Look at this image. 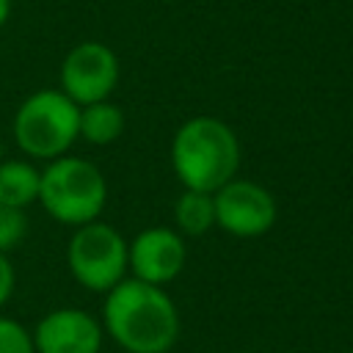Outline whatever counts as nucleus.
I'll return each instance as SVG.
<instances>
[{
  "mask_svg": "<svg viewBox=\"0 0 353 353\" xmlns=\"http://www.w3.org/2000/svg\"><path fill=\"white\" fill-rule=\"evenodd\" d=\"M80 108L55 88L33 91L22 99L14 113V141L17 146L36 160L63 157L72 143L80 138L77 132Z\"/></svg>",
  "mask_w": 353,
  "mask_h": 353,
  "instance_id": "obj_4",
  "label": "nucleus"
},
{
  "mask_svg": "<svg viewBox=\"0 0 353 353\" xmlns=\"http://www.w3.org/2000/svg\"><path fill=\"white\" fill-rule=\"evenodd\" d=\"M108 182L102 171L83 157L63 154L50 160L39 176V204L63 226H83L102 215Z\"/></svg>",
  "mask_w": 353,
  "mask_h": 353,
  "instance_id": "obj_3",
  "label": "nucleus"
},
{
  "mask_svg": "<svg viewBox=\"0 0 353 353\" xmlns=\"http://www.w3.org/2000/svg\"><path fill=\"white\" fill-rule=\"evenodd\" d=\"M28 234V218L25 210L0 204V254L14 251Z\"/></svg>",
  "mask_w": 353,
  "mask_h": 353,
  "instance_id": "obj_13",
  "label": "nucleus"
},
{
  "mask_svg": "<svg viewBox=\"0 0 353 353\" xmlns=\"http://www.w3.org/2000/svg\"><path fill=\"white\" fill-rule=\"evenodd\" d=\"M102 328L127 353H168L179 336V312L163 287L121 279L105 292Z\"/></svg>",
  "mask_w": 353,
  "mask_h": 353,
  "instance_id": "obj_1",
  "label": "nucleus"
},
{
  "mask_svg": "<svg viewBox=\"0 0 353 353\" xmlns=\"http://www.w3.org/2000/svg\"><path fill=\"white\" fill-rule=\"evenodd\" d=\"M39 176L41 171L28 160H0V204L25 210L39 201Z\"/></svg>",
  "mask_w": 353,
  "mask_h": 353,
  "instance_id": "obj_11",
  "label": "nucleus"
},
{
  "mask_svg": "<svg viewBox=\"0 0 353 353\" xmlns=\"http://www.w3.org/2000/svg\"><path fill=\"white\" fill-rule=\"evenodd\" d=\"M171 165L185 190L215 193L240 168V141L215 116H193L174 132Z\"/></svg>",
  "mask_w": 353,
  "mask_h": 353,
  "instance_id": "obj_2",
  "label": "nucleus"
},
{
  "mask_svg": "<svg viewBox=\"0 0 353 353\" xmlns=\"http://www.w3.org/2000/svg\"><path fill=\"white\" fill-rule=\"evenodd\" d=\"M77 132H80L83 141H88L94 146H108L124 132V113L110 99L83 105L80 108Z\"/></svg>",
  "mask_w": 353,
  "mask_h": 353,
  "instance_id": "obj_10",
  "label": "nucleus"
},
{
  "mask_svg": "<svg viewBox=\"0 0 353 353\" xmlns=\"http://www.w3.org/2000/svg\"><path fill=\"white\" fill-rule=\"evenodd\" d=\"M14 281H17V276H14V268H11V262H8V254H0V309H3L6 301L11 298Z\"/></svg>",
  "mask_w": 353,
  "mask_h": 353,
  "instance_id": "obj_15",
  "label": "nucleus"
},
{
  "mask_svg": "<svg viewBox=\"0 0 353 353\" xmlns=\"http://www.w3.org/2000/svg\"><path fill=\"white\" fill-rule=\"evenodd\" d=\"M119 83V58L102 41H80L61 63V91L77 105L102 102Z\"/></svg>",
  "mask_w": 353,
  "mask_h": 353,
  "instance_id": "obj_7",
  "label": "nucleus"
},
{
  "mask_svg": "<svg viewBox=\"0 0 353 353\" xmlns=\"http://www.w3.org/2000/svg\"><path fill=\"white\" fill-rule=\"evenodd\" d=\"M0 160H3V141H0Z\"/></svg>",
  "mask_w": 353,
  "mask_h": 353,
  "instance_id": "obj_17",
  "label": "nucleus"
},
{
  "mask_svg": "<svg viewBox=\"0 0 353 353\" xmlns=\"http://www.w3.org/2000/svg\"><path fill=\"white\" fill-rule=\"evenodd\" d=\"M215 226L232 237H259L273 229L279 207L273 193L254 179H229L212 193Z\"/></svg>",
  "mask_w": 353,
  "mask_h": 353,
  "instance_id": "obj_6",
  "label": "nucleus"
},
{
  "mask_svg": "<svg viewBox=\"0 0 353 353\" xmlns=\"http://www.w3.org/2000/svg\"><path fill=\"white\" fill-rule=\"evenodd\" d=\"M66 265L72 279L91 290V292H108L113 290L124 273L127 265V240L121 232L105 221H91L74 229L66 245Z\"/></svg>",
  "mask_w": 353,
  "mask_h": 353,
  "instance_id": "obj_5",
  "label": "nucleus"
},
{
  "mask_svg": "<svg viewBox=\"0 0 353 353\" xmlns=\"http://www.w3.org/2000/svg\"><path fill=\"white\" fill-rule=\"evenodd\" d=\"M188 262L185 237L168 226H149L127 243V265L132 279L165 287L174 281Z\"/></svg>",
  "mask_w": 353,
  "mask_h": 353,
  "instance_id": "obj_8",
  "label": "nucleus"
},
{
  "mask_svg": "<svg viewBox=\"0 0 353 353\" xmlns=\"http://www.w3.org/2000/svg\"><path fill=\"white\" fill-rule=\"evenodd\" d=\"M0 353H36L33 334L11 317H0Z\"/></svg>",
  "mask_w": 353,
  "mask_h": 353,
  "instance_id": "obj_14",
  "label": "nucleus"
},
{
  "mask_svg": "<svg viewBox=\"0 0 353 353\" xmlns=\"http://www.w3.org/2000/svg\"><path fill=\"white\" fill-rule=\"evenodd\" d=\"M8 17H11V0H0V28L8 22Z\"/></svg>",
  "mask_w": 353,
  "mask_h": 353,
  "instance_id": "obj_16",
  "label": "nucleus"
},
{
  "mask_svg": "<svg viewBox=\"0 0 353 353\" xmlns=\"http://www.w3.org/2000/svg\"><path fill=\"white\" fill-rule=\"evenodd\" d=\"M102 323L74 306H61L47 312L33 328L36 353H99L102 347Z\"/></svg>",
  "mask_w": 353,
  "mask_h": 353,
  "instance_id": "obj_9",
  "label": "nucleus"
},
{
  "mask_svg": "<svg viewBox=\"0 0 353 353\" xmlns=\"http://www.w3.org/2000/svg\"><path fill=\"white\" fill-rule=\"evenodd\" d=\"M174 221L179 234L199 237L215 226V201L212 193L201 190H182V196L174 204Z\"/></svg>",
  "mask_w": 353,
  "mask_h": 353,
  "instance_id": "obj_12",
  "label": "nucleus"
}]
</instances>
